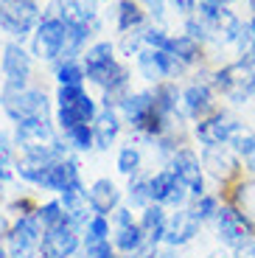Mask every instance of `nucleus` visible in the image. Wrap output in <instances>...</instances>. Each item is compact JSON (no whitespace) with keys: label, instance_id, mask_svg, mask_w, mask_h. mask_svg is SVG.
Here are the masks:
<instances>
[{"label":"nucleus","instance_id":"obj_34","mask_svg":"<svg viewBox=\"0 0 255 258\" xmlns=\"http://www.w3.org/2000/svg\"><path fill=\"white\" fill-rule=\"evenodd\" d=\"M68 141H71L73 149L87 152V149L93 146V141H96V132H93V126H87V123H79V126H73L71 132H68Z\"/></svg>","mask_w":255,"mask_h":258},{"label":"nucleus","instance_id":"obj_23","mask_svg":"<svg viewBox=\"0 0 255 258\" xmlns=\"http://www.w3.org/2000/svg\"><path fill=\"white\" fill-rule=\"evenodd\" d=\"M168 53H174V56L188 68V64L202 62V42L191 39L188 34H179V37H171V48H168Z\"/></svg>","mask_w":255,"mask_h":258},{"label":"nucleus","instance_id":"obj_13","mask_svg":"<svg viewBox=\"0 0 255 258\" xmlns=\"http://www.w3.org/2000/svg\"><path fill=\"white\" fill-rule=\"evenodd\" d=\"M149 194L157 205H171V208H185V202L191 197V191L179 182V177L171 168H163L149 180Z\"/></svg>","mask_w":255,"mask_h":258},{"label":"nucleus","instance_id":"obj_39","mask_svg":"<svg viewBox=\"0 0 255 258\" xmlns=\"http://www.w3.org/2000/svg\"><path fill=\"white\" fill-rule=\"evenodd\" d=\"M171 3L179 14H185V17H194L197 9H199V0H171Z\"/></svg>","mask_w":255,"mask_h":258},{"label":"nucleus","instance_id":"obj_30","mask_svg":"<svg viewBox=\"0 0 255 258\" xmlns=\"http://www.w3.org/2000/svg\"><path fill=\"white\" fill-rule=\"evenodd\" d=\"M138 168H141V152H138V146H123L121 152H118V171L126 177L138 174Z\"/></svg>","mask_w":255,"mask_h":258},{"label":"nucleus","instance_id":"obj_8","mask_svg":"<svg viewBox=\"0 0 255 258\" xmlns=\"http://www.w3.org/2000/svg\"><path fill=\"white\" fill-rule=\"evenodd\" d=\"M202 168L208 177L227 185V182L238 180L244 163L230 146H211V149H202Z\"/></svg>","mask_w":255,"mask_h":258},{"label":"nucleus","instance_id":"obj_44","mask_svg":"<svg viewBox=\"0 0 255 258\" xmlns=\"http://www.w3.org/2000/svg\"><path fill=\"white\" fill-rule=\"evenodd\" d=\"M247 6H249V14H255V0H247Z\"/></svg>","mask_w":255,"mask_h":258},{"label":"nucleus","instance_id":"obj_6","mask_svg":"<svg viewBox=\"0 0 255 258\" xmlns=\"http://www.w3.org/2000/svg\"><path fill=\"white\" fill-rule=\"evenodd\" d=\"M241 123L244 121H238L236 115H230L227 110H216V112H211L208 118L197 121V126H194V138L199 141V146H202V149L227 146L230 138L241 129Z\"/></svg>","mask_w":255,"mask_h":258},{"label":"nucleus","instance_id":"obj_32","mask_svg":"<svg viewBox=\"0 0 255 258\" xmlns=\"http://www.w3.org/2000/svg\"><path fill=\"white\" fill-rule=\"evenodd\" d=\"M109 236V225L104 216H93V219L87 222V236H84V244L87 247H96L101 244V241H107Z\"/></svg>","mask_w":255,"mask_h":258},{"label":"nucleus","instance_id":"obj_7","mask_svg":"<svg viewBox=\"0 0 255 258\" xmlns=\"http://www.w3.org/2000/svg\"><path fill=\"white\" fill-rule=\"evenodd\" d=\"M34 26H39L37 0H0V28L14 37H26Z\"/></svg>","mask_w":255,"mask_h":258},{"label":"nucleus","instance_id":"obj_45","mask_svg":"<svg viewBox=\"0 0 255 258\" xmlns=\"http://www.w3.org/2000/svg\"><path fill=\"white\" fill-rule=\"evenodd\" d=\"M224 6H233V3H241V0H222Z\"/></svg>","mask_w":255,"mask_h":258},{"label":"nucleus","instance_id":"obj_22","mask_svg":"<svg viewBox=\"0 0 255 258\" xmlns=\"http://www.w3.org/2000/svg\"><path fill=\"white\" fill-rule=\"evenodd\" d=\"M93 132H96V143L98 149H109V143L118 138V132H121V121H118V115H115L112 110H104L96 115V121H93Z\"/></svg>","mask_w":255,"mask_h":258},{"label":"nucleus","instance_id":"obj_11","mask_svg":"<svg viewBox=\"0 0 255 258\" xmlns=\"http://www.w3.org/2000/svg\"><path fill=\"white\" fill-rule=\"evenodd\" d=\"M42 222L37 219V213H26L20 216L12 233V258H37L39 244H42Z\"/></svg>","mask_w":255,"mask_h":258},{"label":"nucleus","instance_id":"obj_29","mask_svg":"<svg viewBox=\"0 0 255 258\" xmlns=\"http://www.w3.org/2000/svg\"><path fill=\"white\" fill-rule=\"evenodd\" d=\"M37 219L42 222L45 230H48V227L62 225V222H71V219H68V213H65V208H62V202H45V205L37 211Z\"/></svg>","mask_w":255,"mask_h":258},{"label":"nucleus","instance_id":"obj_33","mask_svg":"<svg viewBox=\"0 0 255 258\" xmlns=\"http://www.w3.org/2000/svg\"><path fill=\"white\" fill-rule=\"evenodd\" d=\"M194 208H197V213L202 216V222H213L219 208H222V200H219L216 194H202V197L194 202Z\"/></svg>","mask_w":255,"mask_h":258},{"label":"nucleus","instance_id":"obj_37","mask_svg":"<svg viewBox=\"0 0 255 258\" xmlns=\"http://www.w3.org/2000/svg\"><path fill=\"white\" fill-rule=\"evenodd\" d=\"M149 200H152V194H149V182H132V188H129V202H132L135 208H146Z\"/></svg>","mask_w":255,"mask_h":258},{"label":"nucleus","instance_id":"obj_5","mask_svg":"<svg viewBox=\"0 0 255 258\" xmlns=\"http://www.w3.org/2000/svg\"><path fill=\"white\" fill-rule=\"evenodd\" d=\"M121 110H123V118L135 129L146 132V135H163V129L168 126V121L157 112L154 93H132L121 101Z\"/></svg>","mask_w":255,"mask_h":258},{"label":"nucleus","instance_id":"obj_3","mask_svg":"<svg viewBox=\"0 0 255 258\" xmlns=\"http://www.w3.org/2000/svg\"><path fill=\"white\" fill-rule=\"evenodd\" d=\"M3 110L12 121H34V118H48V98L37 87L26 84H6L3 87Z\"/></svg>","mask_w":255,"mask_h":258},{"label":"nucleus","instance_id":"obj_28","mask_svg":"<svg viewBox=\"0 0 255 258\" xmlns=\"http://www.w3.org/2000/svg\"><path fill=\"white\" fill-rule=\"evenodd\" d=\"M143 23V12L138 3H132V0H121L118 3V28L121 31H132V28H138Z\"/></svg>","mask_w":255,"mask_h":258},{"label":"nucleus","instance_id":"obj_9","mask_svg":"<svg viewBox=\"0 0 255 258\" xmlns=\"http://www.w3.org/2000/svg\"><path fill=\"white\" fill-rule=\"evenodd\" d=\"M171 171L179 177V182H182L188 191H191L194 200H199L205 191V168H202V157L194 152V149H177L171 155Z\"/></svg>","mask_w":255,"mask_h":258},{"label":"nucleus","instance_id":"obj_16","mask_svg":"<svg viewBox=\"0 0 255 258\" xmlns=\"http://www.w3.org/2000/svg\"><path fill=\"white\" fill-rule=\"evenodd\" d=\"M247 76H249L247 68H241L238 62H227V64H222V68H216V71L211 73V84L219 96L227 98L236 90H247Z\"/></svg>","mask_w":255,"mask_h":258},{"label":"nucleus","instance_id":"obj_46","mask_svg":"<svg viewBox=\"0 0 255 258\" xmlns=\"http://www.w3.org/2000/svg\"><path fill=\"white\" fill-rule=\"evenodd\" d=\"M6 230V222H3V216H0V233Z\"/></svg>","mask_w":255,"mask_h":258},{"label":"nucleus","instance_id":"obj_4","mask_svg":"<svg viewBox=\"0 0 255 258\" xmlns=\"http://www.w3.org/2000/svg\"><path fill=\"white\" fill-rule=\"evenodd\" d=\"M56 101H59V112H56V121L65 132H71L73 126L79 123H90L96 121V101L84 93V87H62L59 84V93H56Z\"/></svg>","mask_w":255,"mask_h":258},{"label":"nucleus","instance_id":"obj_17","mask_svg":"<svg viewBox=\"0 0 255 258\" xmlns=\"http://www.w3.org/2000/svg\"><path fill=\"white\" fill-rule=\"evenodd\" d=\"M3 73L6 84H26V79L31 76V56L17 42H9L3 48Z\"/></svg>","mask_w":255,"mask_h":258},{"label":"nucleus","instance_id":"obj_14","mask_svg":"<svg viewBox=\"0 0 255 258\" xmlns=\"http://www.w3.org/2000/svg\"><path fill=\"white\" fill-rule=\"evenodd\" d=\"M79 247V233L73 222H62L56 227H48L42 233V244H39V252L45 258H68L73 255Z\"/></svg>","mask_w":255,"mask_h":258},{"label":"nucleus","instance_id":"obj_18","mask_svg":"<svg viewBox=\"0 0 255 258\" xmlns=\"http://www.w3.org/2000/svg\"><path fill=\"white\" fill-rule=\"evenodd\" d=\"M87 202H90V208L96 211V216H107L109 211L118 208L121 194H118V188H115L112 180H96L93 188L87 191Z\"/></svg>","mask_w":255,"mask_h":258},{"label":"nucleus","instance_id":"obj_27","mask_svg":"<svg viewBox=\"0 0 255 258\" xmlns=\"http://www.w3.org/2000/svg\"><path fill=\"white\" fill-rule=\"evenodd\" d=\"M84 79H87V73H84L82 64H76V62H59L56 64V82L62 87H82Z\"/></svg>","mask_w":255,"mask_h":258},{"label":"nucleus","instance_id":"obj_42","mask_svg":"<svg viewBox=\"0 0 255 258\" xmlns=\"http://www.w3.org/2000/svg\"><path fill=\"white\" fill-rule=\"evenodd\" d=\"M247 90H249V96H255V71H249V76H247Z\"/></svg>","mask_w":255,"mask_h":258},{"label":"nucleus","instance_id":"obj_35","mask_svg":"<svg viewBox=\"0 0 255 258\" xmlns=\"http://www.w3.org/2000/svg\"><path fill=\"white\" fill-rule=\"evenodd\" d=\"M143 42H146L149 48H154V51H168V48H171V37H168L163 28H149V31L143 34Z\"/></svg>","mask_w":255,"mask_h":258},{"label":"nucleus","instance_id":"obj_10","mask_svg":"<svg viewBox=\"0 0 255 258\" xmlns=\"http://www.w3.org/2000/svg\"><path fill=\"white\" fill-rule=\"evenodd\" d=\"M216 96L219 93L213 90L211 84V73L205 79H197V82H191L188 87L182 90V110L188 118H194V121H202V118H208L211 112H216Z\"/></svg>","mask_w":255,"mask_h":258},{"label":"nucleus","instance_id":"obj_41","mask_svg":"<svg viewBox=\"0 0 255 258\" xmlns=\"http://www.w3.org/2000/svg\"><path fill=\"white\" fill-rule=\"evenodd\" d=\"M244 171H247L249 177H255V149L249 152L247 157H244Z\"/></svg>","mask_w":255,"mask_h":258},{"label":"nucleus","instance_id":"obj_38","mask_svg":"<svg viewBox=\"0 0 255 258\" xmlns=\"http://www.w3.org/2000/svg\"><path fill=\"white\" fill-rule=\"evenodd\" d=\"M87 258H115V252L109 247V241H101L96 247H87Z\"/></svg>","mask_w":255,"mask_h":258},{"label":"nucleus","instance_id":"obj_21","mask_svg":"<svg viewBox=\"0 0 255 258\" xmlns=\"http://www.w3.org/2000/svg\"><path fill=\"white\" fill-rule=\"evenodd\" d=\"M166 227H168V216L163 211V205L146 208V213H143V219H141V230L152 244L166 241Z\"/></svg>","mask_w":255,"mask_h":258},{"label":"nucleus","instance_id":"obj_47","mask_svg":"<svg viewBox=\"0 0 255 258\" xmlns=\"http://www.w3.org/2000/svg\"><path fill=\"white\" fill-rule=\"evenodd\" d=\"M143 258H157V252H149V255H143Z\"/></svg>","mask_w":255,"mask_h":258},{"label":"nucleus","instance_id":"obj_25","mask_svg":"<svg viewBox=\"0 0 255 258\" xmlns=\"http://www.w3.org/2000/svg\"><path fill=\"white\" fill-rule=\"evenodd\" d=\"M177 98H182V93L177 90L174 82H160L157 87H154V104H157V112L166 118V121L177 112Z\"/></svg>","mask_w":255,"mask_h":258},{"label":"nucleus","instance_id":"obj_40","mask_svg":"<svg viewBox=\"0 0 255 258\" xmlns=\"http://www.w3.org/2000/svg\"><path fill=\"white\" fill-rule=\"evenodd\" d=\"M143 3H146V9L154 17H163L166 14V0H143Z\"/></svg>","mask_w":255,"mask_h":258},{"label":"nucleus","instance_id":"obj_43","mask_svg":"<svg viewBox=\"0 0 255 258\" xmlns=\"http://www.w3.org/2000/svg\"><path fill=\"white\" fill-rule=\"evenodd\" d=\"M247 23H249V28H252V34H255V14H249V17H247Z\"/></svg>","mask_w":255,"mask_h":258},{"label":"nucleus","instance_id":"obj_2","mask_svg":"<svg viewBox=\"0 0 255 258\" xmlns=\"http://www.w3.org/2000/svg\"><path fill=\"white\" fill-rule=\"evenodd\" d=\"M213 225H216L219 244H224L230 252L241 250L244 244H249V241L255 239V222L249 219L247 213L238 211L233 202H222Z\"/></svg>","mask_w":255,"mask_h":258},{"label":"nucleus","instance_id":"obj_20","mask_svg":"<svg viewBox=\"0 0 255 258\" xmlns=\"http://www.w3.org/2000/svg\"><path fill=\"white\" fill-rule=\"evenodd\" d=\"M143 230L141 225L132 222V213L129 211H118V233H115V247L121 252H135L143 244Z\"/></svg>","mask_w":255,"mask_h":258},{"label":"nucleus","instance_id":"obj_36","mask_svg":"<svg viewBox=\"0 0 255 258\" xmlns=\"http://www.w3.org/2000/svg\"><path fill=\"white\" fill-rule=\"evenodd\" d=\"M12 168H17L12 160V146H9L6 135H0V180H9L12 177Z\"/></svg>","mask_w":255,"mask_h":258},{"label":"nucleus","instance_id":"obj_15","mask_svg":"<svg viewBox=\"0 0 255 258\" xmlns=\"http://www.w3.org/2000/svg\"><path fill=\"white\" fill-rule=\"evenodd\" d=\"M202 216L197 213V208H179L168 219V227H166V244L168 247H182L188 241H194L202 230Z\"/></svg>","mask_w":255,"mask_h":258},{"label":"nucleus","instance_id":"obj_24","mask_svg":"<svg viewBox=\"0 0 255 258\" xmlns=\"http://www.w3.org/2000/svg\"><path fill=\"white\" fill-rule=\"evenodd\" d=\"M230 202H233L238 211L247 213L249 219L255 222V177H247V180H236Z\"/></svg>","mask_w":255,"mask_h":258},{"label":"nucleus","instance_id":"obj_1","mask_svg":"<svg viewBox=\"0 0 255 258\" xmlns=\"http://www.w3.org/2000/svg\"><path fill=\"white\" fill-rule=\"evenodd\" d=\"M84 73H87L90 82L104 87L107 98L126 87V68L115 62V48L109 42H96V45L87 48V53H84Z\"/></svg>","mask_w":255,"mask_h":258},{"label":"nucleus","instance_id":"obj_12","mask_svg":"<svg viewBox=\"0 0 255 258\" xmlns=\"http://www.w3.org/2000/svg\"><path fill=\"white\" fill-rule=\"evenodd\" d=\"M65 34H68V26L56 14H45L37 26V34H34V53L39 59H56L62 53Z\"/></svg>","mask_w":255,"mask_h":258},{"label":"nucleus","instance_id":"obj_19","mask_svg":"<svg viewBox=\"0 0 255 258\" xmlns=\"http://www.w3.org/2000/svg\"><path fill=\"white\" fill-rule=\"evenodd\" d=\"M59 20L65 26H90L93 31L98 28L96 12L84 3V0H59Z\"/></svg>","mask_w":255,"mask_h":258},{"label":"nucleus","instance_id":"obj_31","mask_svg":"<svg viewBox=\"0 0 255 258\" xmlns=\"http://www.w3.org/2000/svg\"><path fill=\"white\" fill-rule=\"evenodd\" d=\"M185 34L191 39H197V42H213V34H211V26L205 23L199 14H194V17H185Z\"/></svg>","mask_w":255,"mask_h":258},{"label":"nucleus","instance_id":"obj_26","mask_svg":"<svg viewBox=\"0 0 255 258\" xmlns=\"http://www.w3.org/2000/svg\"><path fill=\"white\" fill-rule=\"evenodd\" d=\"M90 31H93L90 26H68V34H65V45H62L59 59H62V62H73V56L82 53V48H84V42H87Z\"/></svg>","mask_w":255,"mask_h":258},{"label":"nucleus","instance_id":"obj_48","mask_svg":"<svg viewBox=\"0 0 255 258\" xmlns=\"http://www.w3.org/2000/svg\"><path fill=\"white\" fill-rule=\"evenodd\" d=\"M0 258H6V252H3V247H0Z\"/></svg>","mask_w":255,"mask_h":258}]
</instances>
